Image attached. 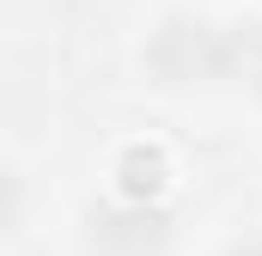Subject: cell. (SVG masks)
<instances>
[{"label": "cell", "instance_id": "obj_1", "mask_svg": "<svg viewBox=\"0 0 262 256\" xmlns=\"http://www.w3.org/2000/svg\"><path fill=\"white\" fill-rule=\"evenodd\" d=\"M159 183H165L159 153H128V165H122V189H128V195H152Z\"/></svg>", "mask_w": 262, "mask_h": 256}]
</instances>
